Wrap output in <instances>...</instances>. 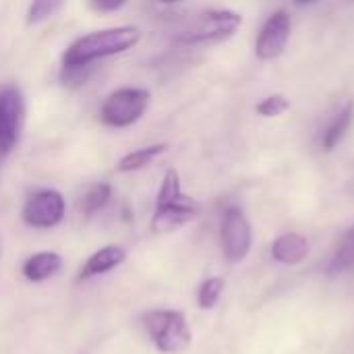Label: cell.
I'll return each mask as SVG.
<instances>
[{"mask_svg":"<svg viewBox=\"0 0 354 354\" xmlns=\"http://www.w3.org/2000/svg\"><path fill=\"white\" fill-rule=\"evenodd\" d=\"M141 39V29L135 25L108 27L77 37L62 54V81L83 83L97 60L122 54L135 48Z\"/></svg>","mask_w":354,"mask_h":354,"instance_id":"1","label":"cell"},{"mask_svg":"<svg viewBox=\"0 0 354 354\" xmlns=\"http://www.w3.org/2000/svg\"><path fill=\"white\" fill-rule=\"evenodd\" d=\"M143 326L160 353H185L191 344V330L180 311H147L143 315Z\"/></svg>","mask_w":354,"mask_h":354,"instance_id":"2","label":"cell"},{"mask_svg":"<svg viewBox=\"0 0 354 354\" xmlns=\"http://www.w3.org/2000/svg\"><path fill=\"white\" fill-rule=\"evenodd\" d=\"M151 93L145 87H120L108 93L100 108V120L112 129L133 127L149 108Z\"/></svg>","mask_w":354,"mask_h":354,"instance_id":"3","label":"cell"},{"mask_svg":"<svg viewBox=\"0 0 354 354\" xmlns=\"http://www.w3.org/2000/svg\"><path fill=\"white\" fill-rule=\"evenodd\" d=\"M241 25H243V17L239 12L228 10V8H212V10L201 12L189 29L180 31L178 41L191 44V46L216 44V41L232 37Z\"/></svg>","mask_w":354,"mask_h":354,"instance_id":"4","label":"cell"},{"mask_svg":"<svg viewBox=\"0 0 354 354\" xmlns=\"http://www.w3.org/2000/svg\"><path fill=\"white\" fill-rule=\"evenodd\" d=\"M25 124V97L19 87L0 91V156H8L21 139Z\"/></svg>","mask_w":354,"mask_h":354,"instance_id":"5","label":"cell"},{"mask_svg":"<svg viewBox=\"0 0 354 354\" xmlns=\"http://www.w3.org/2000/svg\"><path fill=\"white\" fill-rule=\"evenodd\" d=\"M64 197L54 189H39L31 193L21 209V218L31 228H54L64 220Z\"/></svg>","mask_w":354,"mask_h":354,"instance_id":"6","label":"cell"},{"mask_svg":"<svg viewBox=\"0 0 354 354\" xmlns=\"http://www.w3.org/2000/svg\"><path fill=\"white\" fill-rule=\"evenodd\" d=\"M220 236H222V251H224V257L228 263H239L249 255L251 243H253V232H251V224H249L247 216L243 214V209L228 207L224 212Z\"/></svg>","mask_w":354,"mask_h":354,"instance_id":"7","label":"cell"},{"mask_svg":"<svg viewBox=\"0 0 354 354\" xmlns=\"http://www.w3.org/2000/svg\"><path fill=\"white\" fill-rule=\"evenodd\" d=\"M290 27L292 23L286 10H276L272 17H268L255 41V56L259 60H276L290 39Z\"/></svg>","mask_w":354,"mask_h":354,"instance_id":"8","label":"cell"},{"mask_svg":"<svg viewBox=\"0 0 354 354\" xmlns=\"http://www.w3.org/2000/svg\"><path fill=\"white\" fill-rule=\"evenodd\" d=\"M197 216H199V203L183 193L172 201L156 203V212L151 218V230L156 234H168V232L183 228Z\"/></svg>","mask_w":354,"mask_h":354,"instance_id":"9","label":"cell"},{"mask_svg":"<svg viewBox=\"0 0 354 354\" xmlns=\"http://www.w3.org/2000/svg\"><path fill=\"white\" fill-rule=\"evenodd\" d=\"M309 255V241L299 232L280 234L272 245V257L284 266H297Z\"/></svg>","mask_w":354,"mask_h":354,"instance_id":"10","label":"cell"},{"mask_svg":"<svg viewBox=\"0 0 354 354\" xmlns=\"http://www.w3.org/2000/svg\"><path fill=\"white\" fill-rule=\"evenodd\" d=\"M124 259H127V253L122 247H116V245L104 247V249L95 251L85 261V266L79 272V280H89V278H95L100 274H106V272L114 270L116 266H120Z\"/></svg>","mask_w":354,"mask_h":354,"instance_id":"11","label":"cell"},{"mask_svg":"<svg viewBox=\"0 0 354 354\" xmlns=\"http://www.w3.org/2000/svg\"><path fill=\"white\" fill-rule=\"evenodd\" d=\"M62 266V259L58 253L52 251H41L31 255L25 263H23V276L29 282H44L50 276H54Z\"/></svg>","mask_w":354,"mask_h":354,"instance_id":"12","label":"cell"},{"mask_svg":"<svg viewBox=\"0 0 354 354\" xmlns=\"http://www.w3.org/2000/svg\"><path fill=\"white\" fill-rule=\"evenodd\" d=\"M353 118H354V104L353 102H348L334 118H332V122L328 124V129L324 131V137H322V147L326 149V151H332L344 137H346V133H348V129H351V124H353Z\"/></svg>","mask_w":354,"mask_h":354,"instance_id":"13","label":"cell"},{"mask_svg":"<svg viewBox=\"0 0 354 354\" xmlns=\"http://www.w3.org/2000/svg\"><path fill=\"white\" fill-rule=\"evenodd\" d=\"M166 149H168L166 143H153V145H147V147L133 149V151L124 153L118 160V166L116 168H118V172H137V170H143L156 158H160Z\"/></svg>","mask_w":354,"mask_h":354,"instance_id":"14","label":"cell"},{"mask_svg":"<svg viewBox=\"0 0 354 354\" xmlns=\"http://www.w3.org/2000/svg\"><path fill=\"white\" fill-rule=\"evenodd\" d=\"M110 197H112V187L108 183H95L79 199V212L85 218H89V216L97 214L102 207H106V203L110 201Z\"/></svg>","mask_w":354,"mask_h":354,"instance_id":"15","label":"cell"},{"mask_svg":"<svg viewBox=\"0 0 354 354\" xmlns=\"http://www.w3.org/2000/svg\"><path fill=\"white\" fill-rule=\"evenodd\" d=\"M354 268V226L348 228L332 257V263H330V272L332 274H342V272H348Z\"/></svg>","mask_w":354,"mask_h":354,"instance_id":"16","label":"cell"},{"mask_svg":"<svg viewBox=\"0 0 354 354\" xmlns=\"http://www.w3.org/2000/svg\"><path fill=\"white\" fill-rule=\"evenodd\" d=\"M64 0H31L27 8V25H39L62 8Z\"/></svg>","mask_w":354,"mask_h":354,"instance_id":"17","label":"cell"},{"mask_svg":"<svg viewBox=\"0 0 354 354\" xmlns=\"http://www.w3.org/2000/svg\"><path fill=\"white\" fill-rule=\"evenodd\" d=\"M222 290H224V280H222V278H207V280L199 286V295H197L199 307H201V309H212V307H216V303H218L220 297H222Z\"/></svg>","mask_w":354,"mask_h":354,"instance_id":"18","label":"cell"},{"mask_svg":"<svg viewBox=\"0 0 354 354\" xmlns=\"http://www.w3.org/2000/svg\"><path fill=\"white\" fill-rule=\"evenodd\" d=\"M290 108V100L282 93H274V95H268L263 97L257 106H255V112L259 116H266V118H274V116H280L282 112H286Z\"/></svg>","mask_w":354,"mask_h":354,"instance_id":"19","label":"cell"},{"mask_svg":"<svg viewBox=\"0 0 354 354\" xmlns=\"http://www.w3.org/2000/svg\"><path fill=\"white\" fill-rule=\"evenodd\" d=\"M89 2L91 8L97 12H116L127 4V0H89Z\"/></svg>","mask_w":354,"mask_h":354,"instance_id":"20","label":"cell"},{"mask_svg":"<svg viewBox=\"0 0 354 354\" xmlns=\"http://www.w3.org/2000/svg\"><path fill=\"white\" fill-rule=\"evenodd\" d=\"M295 2L303 6V4H313V2H317V0H295Z\"/></svg>","mask_w":354,"mask_h":354,"instance_id":"21","label":"cell"},{"mask_svg":"<svg viewBox=\"0 0 354 354\" xmlns=\"http://www.w3.org/2000/svg\"><path fill=\"white\" fill-rule=\"evenodd\" d=\"M164 4H176V2H180V0H162Z\"/></svg>","mask_w":354,"mask_h":354,"instance_id":"22","label":"cell"}]
</instances>
